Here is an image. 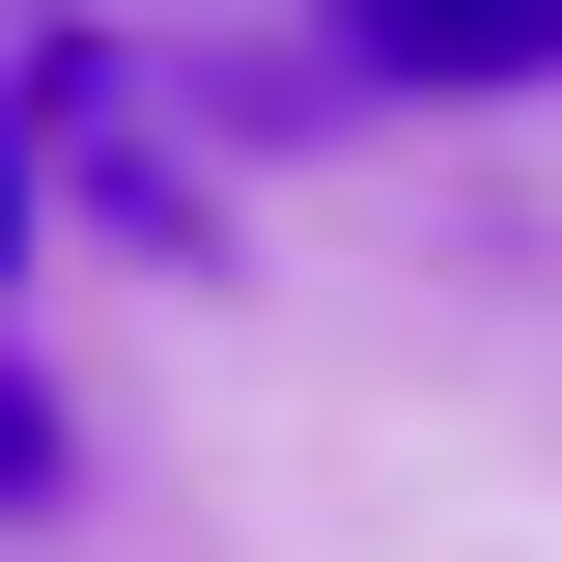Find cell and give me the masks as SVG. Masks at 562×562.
I'll use <instances>...</instances> for the list:
<instances>
[{"label": "cell", "mask_w": 562, "mask_h": 562, "mask_svg": "<svg viewBox=\"0 0 562 562\" xmlns=\"http://www.w3.org/2000/svg\"><path fill=\"white\" fill-rule=\"evenodd\" d=\"M0 506H57V394H29V366H0Z\"/></svg>", "instance_id": "7a4b0ae2"}, {"label": "cell", "mask_w": 562, "mask_h": 562, "mask_svg": "<svg viewBox=\"0 0 562 562\" xmlns=\"http://www.w3.org/2000/svg\"><path fill=\"white\" fill-rule=\"evenodd\" d=\"M0 225H29V198H0Z\"/></svg>", "instance_id": "3957f363"}, {"label": "cell", "mask_w": 562, "mask_h": 562, "mask_svg": "<svg viewBox=\"0 0 562 562\" xmlns=\"http://www.w3.org/2000/svg\"><path fill=\"white\" fill-rule=\"evenodd\" d=\"M366 85H450V113H506V85H562V0H338Z\"/></svg>", "instance_id": "6da1fadb"}]
</instances>
